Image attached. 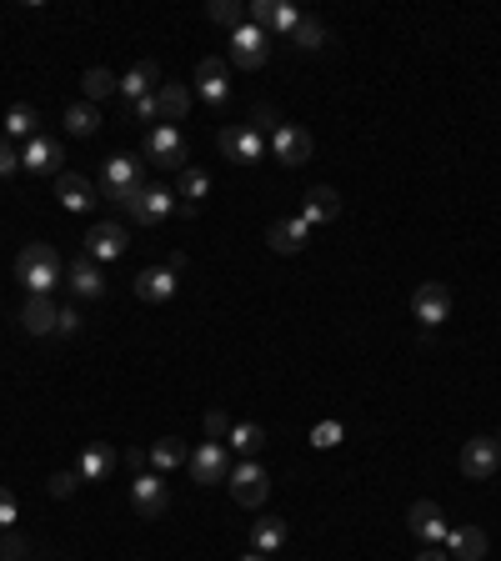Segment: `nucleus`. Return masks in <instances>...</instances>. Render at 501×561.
<instances>
[{
	"label": "nucleus",
	"mask_w": 501,
	"mask_h": 561,
	"mask_svg": "<svg viewBox=\"0 0 501 561\" xmlns=\"http://www.w3.org/2000/svg\"><path fill=\"white\" fill-rule=\"evenodd\" d=\"M81 481H106L111 471H116V446H106V441H96V446H86V456H81Z\"/></svg>",
	"instance_id": "obj_26"
},
{
	"label": "nucleus",
	"mask_w": 501,
	"mask_h": 561,
	"mask_svg": "<svg viewBox=\"0 0 501 561\" xmlns=\"http://www.w3.org/2000/svg\"><path fill=\"white\" fill-rule=\"evenodd\" d=\"M176 181H181V196H186L191 206L211 196V176H206L201 166H186V171H176Z\"/></svg>",
	"instance_id": "obj_34"
},
{
	"label": "nucleus",
	"mask_w": 501,
	"mask_h": 561,
	"mask_svg": "<svg viewBox=\"0 0 501 561\" xmlns=\"http://www.w3.org/2000/svg\"><path fill=\"white\" fill-rule=\"evenodd\" d=\"M61 161H66L61 141L36 136V141L26 146V156H21V171H31V176H61Z\"/></svg>",
	"instance_id": "obj_13"
},
{
	"label": "nucleus",
	"mask_w": 501,
	"mask_h": 561,
	"mask_svg": "<svg viewBox=\"0 0 501 561\" xmlns=\"http://www.w3.org/2000/svg\"><path fill=\"white\" fill-rule=\"evenodd\" d=\"M411 561H451V556H446L441 546H426V551H421V556H411Z\"/></svg>",
	"instance_id": "obj_46"
},
{
	"label": "nucleus",
	"mask_w": 501,
	"mask_h": 561,
	"mask_svg": "<svg viewBox=\"0 0 501 561\" xmlns=\"http://www.w3.org/2000/svg\"><path fill=\"white\" fill-rule=\"evenodd\" d=\"M496 446H501V441H496Z\"/></svg>",
	"instance_id": "obj_48"
},
{
	"label": "nucleus",
	"mask_w": 501,
	"mask_h": 561,
	"mask_svg": "<svg viewBox=\"0 0 501 561\" xmlns=\"http://www.w3.org/2000/svg\"><path fill=\"white\" fill-rule=\"evenodd\" d=\"M441 546H446L451 561H481L486 556V531L481 526H451Z\"/></svg>",
	"instance_id": "obj_19"
},
{
	"label": "nucleus",
	"mask_w": 501,
	"mask_h": 561,
	"mask_svg": "<svg viewBox=\"0 0 501 561\" xmlns=\"http://www.w3.org/2000/svg\"><path fill=\"white\" fill-rule=\"evenodd\" d=\"M146 456H151V466H156V471H176V466H186V461H191V451H186V441H181V436H161Z\"/></svg>",
	"instance_id": "obj_28"
},
{
	"label": "nucleus",
	"mask_w": 501,
	"mask_h": 561,
	"mask_svg": "<svg viewBox=\"0 0 501 561\" xmlns=\"http://www.w3.org/2000/svg\"><path fill=\"white\" fill-rule=\"evenodd\" d=\"M136 296H141V301H171V296H176V271H166V266L141 271V276H136Z\"/></svg>",
	"instance_id": "obj_25"
},
{
	"label": "nucleus",
	"mask_w": 501,
	"mask_h": 561,
	"mask_svg": "<svg viewBox=\"0 0 501 561\" xmlns=\"http://www.w3.org/2000/svg\"><path fill=\"white\" fill-rule=\"evenodd\" d=\"M246 126H251L256 136H276V131H281V116H276V106H256Z\"/></svg>",
	"instance_id": "obj_37"
},
{
	"label": "nucleus",
	"mask_w": 501,
	"mask_h": 561,
	"mask_svg": "<svg viewBox=\"0 0 501 561\" xmlns=\"http://www.w3.org/2000/svg\"><path fill=\"white\" fill-rule=\"evenodd\" d=\"M206 16H211L216 26H231V31H241V26L251 21L241 0H211V6H206Z\"/></svg>",
	"instance_id": "obj_32"
},
{
	"label": "nucleus",
	"mask_w": 501,
	"mask_h": 561,
	"mask_svg": "<svg viewBox=\"0 0 501 561\" xmlns=\"http://www.w3.org/2000/svg\"><path fill=\"white\" fill-rule=\"evenodd\" d=\"M226 481H231V496H236L241 506H261V501L271 496V476H266L251 456H246L241 466H231V476H226Z\"/></svg>",
	"instance_id": "obj_8"
},
{
	"label": "nucleus",
	"mask_w": 501,
	"mask_h": 561,
	"mask_svg": "<svg viewBox=\"0 0 501 561\" xmlns=\"http://www.w3.org/2000/svg\"><path fill=\"white\" fill-rule=\"evenodd\" d=\"M61 276H66V266H61L56 246H46V241H31V246L16 256V281H21L31 296H51V291L61 286Z\"/></svg>",
	"instance_id": "obj_1"
},
{
	"label": "nucleus",
	"mask_w": 501,
	"mask_h": 561,
	"mask_svg": "<svg viewBox=\"0 0 501 561\" xmlns=\"http://www.w3.org/2000/svg\"><path fill=\"white\" fill-rule=\"evenodd\" d=\"M306 241H311V226H306L301 216H286V221H276V226L266 231V246H271L276 256H296Z\"/></svg>",
	"instance_id": "obj_18"
},
{
	"label": "nucleus",
	"mask_w": 501,
	"mask_h": 561,
	"mask_svg": "<svg viewBox=\"0 0 501 561\" xmlns=\"http://www.w3.org/2000/svg\"><path fill=\"white\" fill-rule=\"evenodd\" d=\"M126 226H116V221H101V226H91V236H86V256L91 261H116V256H126Z\"/></svg>",
	"instance_id": "obj_14"
},
{
	"label": "nucleus",
	"mask_w": 501,
	"mask_h": 561,
	"mask_svg": "<svg viewBox=\"0 0 501 561\" xmlns=\"http://www.w3.org/2000/svg\"><path fill=\"white\" fill-rule=\"evenodd\" d=\"M206 436L211 441H226L231 436V416L226 411H206Z\"/></svg>",
	"instance_id": "obj_42"
},
{
	"label": "nucleus",
	"mask_w": 501,
	"mask_h": 561,
	"mask_svg": "<svg viewBox=\"0 0 501 561\" xmlns=\"http://www.w3.org/2000/svg\"><path fill=\"white\" fill-rule=\"evenodd\" d=\"M171 206H176V201H171V191L146 186V191H141V201L131 206V221H136V226H161V221L171 216Z\"/></svg>",
	"instance_id": "obj_21"
},
{
	"label": "nucleus",
	"mask_w": 501,
	"mask_h": 561,
	"mask_svg": "<svg viewBox=\"0 0 501 561\" xmlns=\"http://www.w3.org/2000/svg\"><path fill=\"white\" fill-rule=\"evenodd\" d=\"M16 171H21V151H16V141H11V136H0V176L11 181Z\"/></svg>",
	"instance_id": "obj_38"
},
{
	"label": "nucleus",
	"mask_w": 501,
	"mask_h": 561,
	"mask_svg": "<svg viewBox=\"0 0 501 561\" xmlns=\"http://www.w3.org/2000/svg\"><path fill=\"white\" fill-rule=\"evenodd\" d=\"M156 91H161V66H156V61H141L131 76H121V96H126V106L141 101V96H156Z\"/></svg>",
	"instance_id": "obj_23"
},
{
	"label": "nucleus",
	"mask_w": 501,
	"mask_h": 561,
	"mask_svg": "<svg viewBox=\"0 0 501 561\" xmlns=\"http://www.w3.org/2000/svg\"><path fill=\"white\" fill-rule=\"evenodd\" d=\"M141 191H146V171H141V161H136V156H111L106 171H101V196H106L111 206L131 211V206L141 201Z\"/></svg>",
	"instance_id": "obj_2"
},
{
	"label": "nucleus",
	"mask_w": 501,
	"mask_h": 561,
	"mask_svg": "<svg viewBox=\"0 0 501 561\" xmlns=\"http://www.w3.org/2000/svg\"><path fill=\"white\" fill-rule=\"evenodd\" d=\"M156 101H161V121H166V126L186 121V111H191V91L176 86V81H166V86L156 91Z\"/></svg>",
	"instance_id": "obj_27"
},
{
	"label": "nucleus",
	"mask_w": 501,
	"mask_h": 561,
	"mask_svg": "<svg viewBox=\"0 0 501 561\" xmlns=\"http://www.w3.org/2000/svg\"><path fill=\"white\" fill-rule=\"evenodd\" d=\"M146 161H151V166H161V171H186L191 146H186L181 126H156V131L146 136Z\"/></svg>",
	"instance_id": "obj_3"
},
{
	"label": "nucleus",
	"mask_w": 501,
	"mask_h": 561,
	"mask_svg": "<svg viewBox=\"0 0 501 561\" xmlns=\"http://www.w3.org/2000/svg\"><path fill=\"white\" fill-rule=\"evenodd\" d=\"M411 316L431 331V326H441L446 316H451V291L441 286V281H421L416 286V296H411Z\"/></svg>",
	"instance_id": "obj_7"
},
{
	"label": "nucleus",
	"mask_w": 501,
	"mask_h": 561,
	"mask_svg": "<svg viewBox=\"0 0 501 561\" xmlns=\"http://www.w3.org/2000/svg\"><path fill=\"white\" fill-rule=\"evenodd\" d=\"M246 561H266V556H261V551H256V556H246Z\"/></svg>",
	"instance_id": "obj_47"
},
{
	"label": "nucleus",
	"mask_w": 501,
	"mask_h": 561,
	"mask_svg": "<svg viewBox=\"0 0 501 561\" xmlns=\"http://www.w3.org/2000/svg\"><path fill=\"white\" fill-rule=\"evenodd\" d=\"M81 86H86V96H91V106H96V101H106L111 91H121V76H111L106 66H91Z\"/></svg>",
	"instance_id": "obj_33"
},
{
	"label": "nucleus",
	"mask_w": 501,
	"mask_h": 561,
	"mask_svg": "<svg viewBox=\"0 0 501 561\" xmlns=\"http://www.w3.org/2000/svg\"><path fill=\"white\" fill-rule=\"evenodd\" d=\"M406 521H411V536H421L426 546H441V541H446V531H451L436 501H416V506L406 511Z\"/></svg>",
	"instance_id": "obj_16"
},
{
	"label": "nucleus",
	"mask_w": 501,
	"mask_h": 561,
	"mask_svg": "<svg viewBox=\"0 0 501 561\" xmlns=\"http://www.w3.org/2000/svg\"><path fill=\"white\" fill-rule=\"evenodd\" d=\"M291 41H296L301 51H321V46H326L331 36H326V26H321L316 16H301V26L291 31Z\"/></svg>",
	"instance_id": "obj_36"
},
{
	"label": "nucleus",
	"mask_w": 501,
	"mask_h": 561,
	"mask_svg": "<svg viewBox=\"0 0 501 561\" xmlns=\"http://www.w3.org/2000/svg\"><path fill=\"white\" fill-rule=\"evenodd\" d=\"M251 541H256V551H261V556H276V551L286 546V521H281V516H266V521H256Z\"/></svg>",
	"instance_id": "obj_30"
},
{
	"label": "nucleus",
	"mask_w": 501,
	"mask_h": 561,
	"mask_svg": "<svg viewBox=\"0 0 501 561\" xmlns=\"http://www.w3.org/2000/svg\"><path fill=\"white\" fill-rule=\"evenodd\" d=\"M66 286H71L76 301H96V296H106V276L96 271L91 256H76V261L66 266Z\"/></svg>",
	"instance_id": "obj_15"
},
{
	"label": "nucleus",
	"mask_w": 501,
	"mask_h": 561,
	"mask_svg": "<svg viewBox=\"0 0 501 561\" xmlns=\"http://www.w3.org/2000/svg\"><path fill=\"white\" fill-rule=\"evenodd\" d=\"M336 211H341V196H336L331 186H311V191H306V206H301V221H306V226L336 221Z\"/></svg>",
	"instance_id": "obj_24"
},
{
	"label": "nucleus",
	"mask_w": 501,
	"mask_h": 561,
	"mask_svg": "<svg viewBox=\"0 0 501 561\" xmlns=\"http://www.w3.org/2000/svg\"><path fill=\"white\" fill-rule=\"evenodd\" d=\"M56 201H61L66 211H91V206H96V186H91L86 176H76V171H61V176H56Z\"/></svg>",
	"instance_id": "obj_20"
},
{
	"label": "nucleus",
	"mask_w": 501,
	"mask_h": 561,
	"mask_svg": "<svg viewBox=\"0 0 501 561\" xmlns=\"http://www.w3.org/2000/svg\"><path fill=\"white\" fill-rule=\"evenodd\" d=\"M0 561H26V536H16V531L0 536Z\"/></svg>",
	"instance_id": "obj_41"
},
{
	"label": "nucleus",
	"mask_w": 501,
	"mask_h": 561,
	"mask_svg": "<svg viewBox=\"0 0 501 561\" xmlns=\"http://www.w3.org/2000/svg\"><path fill=\"white\" fill-rule=\"evenodd\" d=\"M221 151H226V161H261V151H266V141L251 131V126H226L221 131Z\"/></svg>",
	"instance_id": "obj_17"
},
{
	"label": "nucleus",
	"mask_w": 501,
	"mask_h": 561,
	"mask_svg": "<svg viewBox=\"0 0 501 561\" xmlns=\"http://www.w3.org/2000/svg\"><path fill=\"white\" fill-rule=\"evenodd\" d=\"M156 116H161V101H156V96L131 101V121H156Z\"/></svg>",
	"instance_id": "obj_43"
},
{
	"label": "nucleus",
	"mask_w": 501,
	"mask_h": 561,
	"mask_svg": "<svg viewBox=\"0 0 501 561\" xmlns=\"http://www.w3.org/2000/svg\"><path fill=\"white\" fill-rule=\"evenodd\" d=\"M131 501H136V511H141L146 521H156V516H166V511H171L166 481H161L156 471H141V476H131Z\"/></svg>",
	"instance_id": "obj_9"
},
{
	"label": "nucleus",
	"mask_w": 501,
	"mask_h": 561,
	"mask_svg": "<svg viewBox=\"0 0 501 561\" xmlns=\"http://www.w3.org/2000/svg\"><path fill=\"white\" fill-rule=\"evenodd\" d=\"M271 151H276V161H286V166H306L311 151H316V141H311V131H301V126H281V131L271 136Z\"/></svg>",
	"instance_id": "obj_12"
},
{
	"label": "nucleus",
	"mask_w": 501,
	"mask_h": 561,
	"mask_svg": "<svg viewBox=\"0 0 501 561\" xmlns=\"http://www.w3.org/2000/svg\"><path fill=\"white\" fill-rule=\"evenodd\" d=\"M56 316H61V306H51V296H26V306H21V326L31 336H56Z\"/></svg>",
	"instance_id": "obj_22"
},
{
	"label": "nucleus",
	"mask_w": 501,
	"mask_h": 561,
	"mask_svg": "<svg viewBox=\"0 0 501 561\" xmlns=\"http://www.w3.org/2000/svg\"><path fill=\"white\" fill-rule=\"evenodd\" d=\"M81 311L76 306H61V316H56V336H81Z\"/></svg>",
	"instance_id": "obj_39"
},
{
	"label": "nucleus",
	"mask_w": 501,
	"mask_h": 561,
	"mask_svg": "<svg viewBox=\"0 0 501 561\" xmlns=\"http://www.w3.org/2000/svg\"><path fill=\"white\" fill-rule=\"evenodd\" d=\"M11 521H16V496L0 486V531H11Z\"/></svg>",
	"instance_id": "obj_45"
},
{
	"label": "nucleus",
	"mask_w": 501,
	"mask_h": 561,
	"mask_svg": "<svg viewBox=\"0 0 501 561\" xmlns=\"http://www.w3.org/2000/svg\"><path fill=\"white\" fill-rule=\"evenodd\" d=\"M496 461H501V446H496L491 436H471V441L461 446V471H466L471 481H491Z\"/></svg>",
	"instance_id": "obj_11"
},
{
	"label": "nucleus",
	"mask_w": 501,
	"mask_h": 561,
	"mask_svg": "<svg viewBox=\"0 0 501 561\" xmlns=\"http://www.w3.org/2000/svg\"><path fill=\"white\" fill-rule=\"evenodd\" d=\"M81 486V471H61V476H51V496H71Z\"/></svg>",
	"instance_id": "obj_44"
},
{
	"label": "nucleus",
	"mask_w": 501,
	"mask_h": 561,
	"mask_svg": "<svg viewBox=\"0 0 501 561\" xmlns=\"http://www.w3.org/2000/svg\"><path fill=\"white\" fill-rule=\"evenodd\" d=\"M231 61L241 66V71H261L266 61H271V36L261 31V26H241V31H231Z\"/></svg>",
	"instance_id": "obj_4"
},
{
	"label": "nucleus",
	"mask_w": 501,
	"mask_h": 561,
	"mask_svg": "<svg viewBox=\"0 0 501 561\" xmlns=\"http://www.w3.org/2000/svg\"><path fill=\"white\" fill-rule=\"evenodd\" d=\"M186 471H191V481H201V486H216V481H226V476H231V456H226V441H201V446L191 451Z\"/></svg>",
	"instance_id": "obj_5"
},
{
	"label": "nucleus",
	"mask_w": 501,
	"mask_h": 561,
	"mask_svg": "<svg viewBox=\"0 0 501 561\" xmlns=\"http://www.w3.org/2000/svg\"><path fill=\"white\" fill-rule=\"evenodd\" d=\"M246 16H251V26H261L266 36H291V31L301 26V11L286 6V0H251Z\"/></svg>",
	"instance_id": "obj_6"
},
{
	"label": "nucleus",
	"mask_w": 501,
	"mask_h": 561,
	"mask_svg": "<svg viewBox=\"0 0 501 561\" xmlns=\"http://www.w3.org/2000/svg\"><path fill=\"white\" fill-rule=\"evenodd\" d=\"M311 446H321V451H326V446H341V421H321V426L311 431Z\"/></svg>",
	"instance_id": "obj_40"
},
{
	"label": "nucleus",
	"mask_w": 501,
	"mask_h": 561,
	"mask_svg": "<svg viewBox=\"0 0 501 561\" xmlns=\"http://www.w3.org/2000/svg\"><path fill=\"white\" fill-rule=\"evenodd\" d=\"M241 456H256L261 446H266V426H256V421H246V426H231V436H226Z\"/></svg>",
	"instance_id": "obj_35"
},
{
	"label": "nucleus",
	"mask_w": 501,
	"mask_h": 561,
	"mask_svg": "<svg viewBox=\"0 0 501 561\" xmlns=\"http://www.w3.org/2000/svg\"><path fill=\"white\" fill-rule=\"evenodd\" d=\"M61 121H66V131H71V136H96V131H101V111H96L91 101H76Z\"/></svg>",
	"instance_id": "obj_31"
},
{
	"label": "nucleus",
	"mask_w": 501,
	"mask_h": 561,
	"mask_svg": "<svg viewBox=\"0 0 501 561\" xmlns=\"http://www.w3.org/2000/svg\"><path fill=\"white\" fill-rule=\"evenodd\" d=\"M6 136L11 141H36V136H46L41 131V116H36V106H11V116H6Z\"/></svg>",
	"instance_id": "obj_29"
},
{
	"label": "nucleus",
	"mask_w": 501,
	"mask_h": 561,
	"mask_svg": "<svg viewBox=\"0 0 501 561\" xmlns=\"http://www.w3.org/2000/svg\"><path fill=\"white\" fill-rule=\"evenodd\" d=\"M196 91H201L206 106H226V101H231V71H226V61L206 56V61L196 66Z\"/></svg>",
	"instance_id": "obj_10"
}]
</instances>
